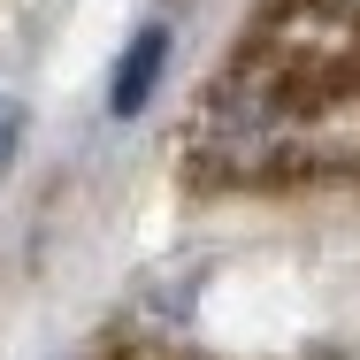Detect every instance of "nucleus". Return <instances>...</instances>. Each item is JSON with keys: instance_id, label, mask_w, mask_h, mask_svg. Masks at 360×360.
<instances>
[{"instance_id": "nucleus-1", "label": "nucleus", "mask_w": 360, "mask_h": 360, "mask_svg": "<svg viewBox=\"0 0 360 360\" xmlns=\"http://www.w3.org/2000/svg\"><path fill=\"white\" fill-rule=\"evenodd\" d=\"M192 200L360 192V0H253L184 108Z\"/></svg>"}, {"instance_id": "nucleus-2", "label": "nucleus", "mask_w": 360, "mask_h": 360, "mask_svg": "<svg viewBox=\"0 0 360 360\" xmlns=\"http://www.w3.org/2000/svg\"><path fill=\"white\" fill-rule=\"evenodd\" d=\"M161 77H169V23H139L123 39L115 70H108V115L115 123H139L153 108V92H161Z\"/></svg>"}, {"instance_id": "nucleus-3", "label": "nucleus", "mask_w": 360, "mask_h": 360, "mask_svg": "<svg viewBox=\"0 0 360 360\" xmlns=\"http://www.w3.org/2000/svg\"><path fill=\"white\" fill-rule=\"evenodd\" d=\"M92 360H238V353L184 345V338H169V330H139V338H115V345H100Z\"/></svg>"}, {"instance_id": "nucleus-4", "label": "nucleus", "mask_w": 360, "mask_h": 360, "mask_svg": "<svg viewBox=\"0 0 360 360\" xmlns=\"http://www.w3.org/2000/svg\"><path fill=\"white\" fill-rule=\"evenodd\" d=\"M15 139H23V108H15V100H0V169L15 161Z\"/></svg>"}]
</instances>
